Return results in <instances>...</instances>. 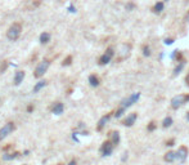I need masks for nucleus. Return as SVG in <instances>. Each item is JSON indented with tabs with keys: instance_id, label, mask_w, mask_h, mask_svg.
<instances>
[{
	"instance_id": "ddd939ff",
	"label": "nucleus",
	"mask_w": 189,
	"mask_h": 165,
	"mask_svg": "<svg viewBox=\"0 0 189 165\" xmlns=\"http://www.w3.org/2000/svg\"><path fill=\"white\" fill-rule=\"evenodd\" d=\"M163 9H165L163 1H157L154 5H153L152 12H153V13H156V14H160V13H162V10H163Z\"/></svg>"
},
{
	"instance_id": "2f4dec72",
	"label": "nucleus",
	"mask_w": 189,
	"mask_h": 165,
	"mask_svg": "<svg viewBox=\"0 0 189 165\" xmlns=\"http://www.w3.org/2000/svg\"><path fill=\"white\" fill-rule=\"evenodd\" d=\"M185 84H187V85H189V72L187 75V77H185Z\"/></svg>"
},
{
	"instance_id": "39448f33",
	"label": "nucleus",
	"mask_w": 189,
	"mask_h": 165,
	"mask_svg": "<svg viewBox=\"0 0 189 165\" xmlns=\"http://www.w3.org/2000/svg\"><path fill=\"white\" fill-rule=\"evenodd\" d=\"M139 98H140V93H134V94L129 95L127 98H125V100L121 101V107L129 109V107H131L134 103H136V102L139 101Z\"/></svg>"
},
{
	"instance_id": "f03ea898",
	"label": "nucleus",
	"mask_w": 189,
	"mask_h": 165,
	"mask_svg": "<svg viewBox=\"0 0 189 165\" xmlns=\"http://www.w3.org/2000/svg\"><path fill=\"white\" fill-rule=\"evenodd\" d=\"M21 31H22V26L19 23H14L9 27L8 32H7V36L9 40H17L18 36L21 35Z\"/></svg>"
},
{
	"instance_id": "b1692460",
	"label": "nucleus",
	"mask_w": 189,
	"mask_h": 165,
	"mask_svg": "<svg viewBox=\"0 0 189 165\" xmlns=\"http://www.w3.org/2000/svg\"><path fill=\"white\" fill-rule=\"evenodd\" d=\"M143 56L144 57H149V56H151V48H149V45H144L143 47Z\"/></svg>"
},
{
	"instance_id": "9d476101",
	"label": "nucleus",
	"mask_w": 189,
	"mask_h": 165,
	"mask_svg": "<svg viewBox=\"0 0 189 165\" xmlns=\"http://www.w3.org/2000/svg\"><path fill=\"white\" fill-rule=\"evenodd\" d=\"M136 119H138V113L136 112L130 113V115H127L124 120H122V125H124V127H127V128L133 127V125L135 124V121H136Z\"/></svg>"
},
{
	"instance_id": "0eeeda50",
	"label": "nucleus",
	"mask_w": 189,
	"mask_h": 165,
	"mask_svg": "<svg viewBox=\"0 0 189 165\" xmlns=\"http://www.w3.org/2000/svg\"><path fill=\"white\" fill-rule=\"evenodd\" d=\"M113 145L111 141H106V142H103V145L100 147V152H102V156H111L113 152Z\"/></svg>"
},
{
	"instance_id": "4be33fe9",
	"label": "nucleus",
	"mask_w": 189,
	"mask_h": 165,
	"mask_svg": "<svg viewBox=\"0 0 189 165\" xmlns=\"http://www.w3.org/2000/svg\"><path fill=\"white\" fill-rule=\"evenodd\" d=\"M125 111H126L125 107H121V106H120V109H118V110H116V112H115V118H116V119H120L122 115H124Z\"/></svg>"
},
{
	"instance_id": "5701e85b",
	"label": "nucleus",
	"mask_w": 189,
	"mask_h": 165,
	"mask_svg": "<svg viewBox=\"0 0 189 165\" xmlns=\"http://www.w3.org/2000/svg\"><path fill=\"white\" fill-rule=\"evenodd\" d=\"M18 155H19L18 152H14V154H5L3 156V159H4V160H13V159H16Z\"/></svg>"
},
{
	"instance_id": "1a4fd4ad",
	"label": "nucleus",
	"mask_w": 189,
	"mask_h": 165,
	"mask_svg": "<svg viewBox=\"0 0 189 165\" xmlns=\"http://www.w3.org/2000/svg\"><path fill=\"white\" fill-rule=\"evenodd\" d=\"M13 130H14V124L13 123H8V124H5L4 127L0 129V141H3L4 138H7Z\"/></svg>"
},
{
	"instance_id": "aec40b11",
	"label": "nucleus",
	"mask_w": 189,
	"mask_h": 165,
	"mask_svg": "<svg viewBox=\"0 0 189 165\" xmlns=\"http://www.w3.org/2000/svg\"><path fill=\"white\" fill-rule=\"evenodd\" d=\"M45 85H46V81H45V80H41V81H39V83L34 86V93H37L39 91H41V89H43Z\"/></svg>"
},
{
	"instance_id": "a211bd4d",
	"label": "nucleus",
	"mask_w": 189,
	"mask_h": 165,
	"mask_svg": "<svg viewBox=\"0 0 189 165\" xmlns=\"http://www.w3.org/2000/svg\"><path fill=\"white\" fill-rule=\"evenodd\" d=\"M89 84L91 86H98L99 85V79H98V76H95V75H90L89 76Z\"/></svg>"
},
{
	"instance_id": "423d86ee",
	"label": "nucleus",
	"mask_w": 189,
	"mask_h": 165,
	"mask_svg": "<svg viewBox=\"0 0 189 165\" xmlns=\"http://www.w3.org/2000/svg\"><path fill=\"white\" fill-rule=\"evenodd\" d=\"M49 65H50V62H49V61H46V59L41 61L40 63L37 65L36 70H35V77H40V76H43V75H44L45 72H46L48 68H49Z\"/></svg>"
},
{
	"instance_id": "9b49d317",
	"label": "nucleus",
	"mask_w": 189,
	"mask_h": 165,
	"mask_svg": "<svg viewBox=\"0 0 189 165\" xmlns=\"http://www.w3.org/2000/svg\"><path fill=\"white\" fill-rule=\"evenodd\" d=\"M111 113H107V115H104V116H102L100 118V120H99L98 121V125H97V130L98 132H100L102 129H103L104 127H106V124L108 121H109V119H111Z\"/></svg>"
},
{
	"instance_id": "412c9836",
	"label": "nucleus",
	"mask_w": 189,
	"mask_h": 165,
	"mask_svg": "<svg viewBox=\"0 0 189 165\" xmlns=\"http://www.w3.org/2000/svg\"><path fill=\"white\" fill-rule=\"evenodd\" d=\"M49 40H50V35L48 34V32H43V34L40 35V43L41 44H46Z\"/></svg>"
},
{
	"instance_id": "a878e982",
	"label": "nucleus",
	"mask_w": 189,
	"mask_h": 165,
	"mask_svg": "<svg viewBox=\"0 0 189 165\" xmlns=\"http://www.w3.org/2000/svg\"><path fill=\"white\" fill-rule=\"evenodd\" d=\"M71 61H72V57H71V56H68L67 58H66L64 61H63V63H62V65H63V66H68V65H71Z\"/></svg>"
},
{
	"instance_id": "f8f14e48",
	"label": "nucleus",
	"mask_w": 189,
	"mask_h": 165,
	"mask_svg": "<svg viewBox=\"0 0 189 165\" xmlns=\"http://www.w3.org/2000/svg\"><path fill=\"white\" fill-rule=\"evenodd\" d=\"M63 111H64V106L61 102H57L52 106V112L55 113V115H61V113H63Z\"/></svg>"
},
{
	"instance_id": "c756f323",
	"label": "nucleus",
	"mask_w": 189,
	"mask_h": 165,
	"mask_svg": "<svg viewBox=\"0 0 189 165\" xmlns=\"http://www.w3.org/2000/svg\"><path fill=\"white\" fill-rule=\"evenodd\" d=\"M68 10L72 12V13H75V12H76V8H75L73 5H71V7H68Z\"/></svg>"
},
{
	"instance_id": "dca6fc26",
	"label": "nucleus",
	"mask_w": 189,
	"mask_h": 165,
	"mask_svg": "<svg viewBox=\"0 0 189 165\" xmlns=\"http://www.w3.org/2000/svg\"><path fill=\"white\" fill-rule=\"evenodd\" d=\"M109 136H111V142H112L115 146L118 145V143H120V133H118V132H117V130L112 132Z\"/></svg>"
},
{
	"instance_id": "72a5a7b5",
	"label": "nucleus",
	"mask_w": 189,
	"mask_h": 165,
	"mask_svg": "<svg viewBox=\"0 0 189 165\" xmlns=\"http://www.w3.org/2000/svg\"><path fill=\"white\" fill-rule=\"evenodd\" d=\"M187 120H188V121H189V112L187 113Z\"/></svg>"
},
{
	"instance_id": "393cba45",
	"label": "nucleus",
	"mask_w": 189,
	"mask_h": 165,
	"mask_svg": "<svg viewBox=\"0 0 189 165\" xmlns=\"http://www.w3.org/2000/svg\"><path fill=\"white\" fill-rule=\"evenodd\" d=\"M156 128H157V124H156L154 121H151L148 125H147V130H148V132H153V130H156Z\"/></svg>"
},
{
	"instance_id": "c85d7f7f",
	"label": "nucleus",
	"mask_w": 189,
	"mask_h": 165,
	"mask_svg": "<svg viewBox=\"0 0 189 165\" xmlns=\"http://www.w3.org/2000/svg\"><path fill=\"white\" fill-rule=\"evenodd\" d=\"M174 143H175V141H174V139H170V141H167V142H166V146L171 147V146H174Z\"/></svg>"
},
{
	"instance_id": "6e6552de",
	"label": "nucleus",
	"mask_w": 189,
	"mask_h": 165,
	"mask_svg": "<svg viewBox=\"0 0 189 165\" xmlns=\"http://www.w3.org/2000/svg\"><path fill=\"white\" fill-rule=\"evenodd\" d=\"M188 148L185 146H180L178 148V151H176V160L179 161V163H185V160H187L188 157Z\"/></svg>"
},
{
	"instance_id": "4468645a",
	"label": "nucleus",
	"mask_w": 189,
	"mask_h": 165,
	"mask_svg": "<svg viewBox=\"0 0 189 165\" xmlns=\"http://www.w3.org/2000/svg\"><path fill=\"white\" fill-rule=\"evenodd\" d=\"M163 160L166 161V163H174V161L176 160V152H174V151L166 152L163 156Z\"/></svg>"
},
{
	"instance_id": "6ab92c4d",
	"label": "nucleus",
	"mask_w": 189,
	"mask_h": 165,
	"mask_svg": "<svg viewBox=\"0 0 189 165\" xmlns=\"http://www.w3.org/2000/svg\"><path fill=\"white\" fill-rule=\"evenodd\" d=\"M172 123H174V120L171 116H166V118L163 119V121H162V127L163 128H170L171 125H172Z\"/></svg>"
},
{
	"instance_id": "7ed1b4c3",
	"label": "nucleus",
	"mask_w": 189,
	"mask_h": 165,
	"mask_svg": "<svg viewBox=\"0 0 189 165\" xmlns=\"http://www.w3.org/2000/svg\"><path fill=\"white\" fill-rule=\"evenodd\" d=\"M113 56H115V50H113L112 47L107 48V50L103 53V54L100 56V58H99L98 63L100 66H104V65H108L111 62V59L113 58Z\"/></svg>"
},
{
	"instance_id": "f704fd0d",
	"label": "nucleus",
	"mask_w": 189,
	"mask_h": 165,
	"mask_svg": "<svg viewBox=\"0 0 189 165\" xmlns=\"http://www.w3.org/2000/svg\"><path fill=\"white\" fill-rule=\"evenodd\" d=\"M187 102H189V94H187Z\"/></svg>"
},
{
	"instance_id": "20e7f679",
	"label": "nucleus",
	"mask_w": 189,
	"mask_h": 165,
	"mask_svg": "<svg viewBox=\"0 0 189 165\" xmlns=\"http://www.w3.org/2000/svg\"><path fill=\"white\" fill-rule=\"evenodd\" d=\"M118 53V58H117V61H124V59H126L129 56H130V53H131V44H129V43H124V44H121L120 45V52H117Z\"/></svg>"
},
{
	"instance_id": "bb28decb",
	"label": "nucleus",
	"mask_w": 189,
	"mask_h": 165,
	"mask_svg": "<svg viewBox=\"0 0 189 165\" xmlns=\"http://www.w3.org/2000/svg\"><path fill=\"white\" fill-rule=\"evenodd\" d=\"M135 8V4L133 3H129V4H126V10H133Z\"/></svg>"
},
{
	"instance_id": "cd10ccee",
	"label": "nucleus",
	"mask_w": 189,
	"mask_h": 165,
	"mask_svg": "<svg viewBox=\"0 0 189 165\" xmlns=\"http://www.w3.org/2000/svg\"><path fill=\"white\" fill-rule=\"evenodd\" d=\"M174 43V39L172 38H169V39H165V44H166V45H171V44Z\"/></svg>"
},
{
	"instance_id": "f257e3e1",
	"label": "nucleus",
	"mask_w": 189,
	"mask_h": 165,
	"mask_svg": "<svg viewBox=\"0 0 189 165\" xmlns=\"http://www.w3.org/2000/svg\"><path fill=\"white\" fill-rule=\"evenodd\" d=\"M185 103H187V94H178L171 98L170 101V106L172 110H178L181 106H184Z\"/></svg>"
},
{
	"instance_id": "473e14b6",
	"label": "nucleus",
	"mask_w": 189,
	"mask_h": 165,
	"mask_svg": "<svg viewBox=\"0 0 189 165\" xmlns=\"http://www.w3.org/2000/svg\"><path fill=\"white\" fill-rule=\"evenodd\" d=\"M68 165H77V163H76V160H71Z\"/></svg>"
},
{
	"instance_id": "f3484780",
	"label": "nucleus",
	"mask_w": 189,
	"mask_h": 165,
	"mask_svg": "<svg viewBox=\"0 0 189 165\" xmlns=\"http://www.w3.org/2000/svg\"><path fill=\"white\" fill-rule=\"evenodd\" d=\"M184 61H181V62H178V66H176L175 68H174V76H176V75H179L180 72L183 71V68H184Z\"/></svg>"
},
{
	"instance_id": "2eb2a0df",
	"label": "nucleus",
	"mask_w": 189,
	"mask_h": 165,
	"mask_svg": "<svg viewBox=\"0 0 189 165\" xmlns=\"http://www.w3.org/2000/svg\"><path fill=\"white\" fill-rule=\"evenodd\" d=\"M23 79H25V71H18L16 74V76H14V84L19 85V84L23 81Z\"/></svg>"
},
{
	"instance_id": "c9c22d12",
	"label": "nucleus",
	"mask_w": 189,
	"mask_h": 165,
	"mask_svg": "<svg viewBox=\"0 0 189 165\" xmlns=\"http://www.w3.org/2000/svg\"><path fill=\"white\" fill-rule=\"evenodd\" d=\"M25 165H27V164H25Z\"/></svg>"
},
{
	"instance_id": "7c9ffc66",
	"label": "nucleus",
	"mask_w": 189,
	"mask_h": 165,
	"mask_svg": "<svg viewBox=\"0 0 189 165\" xmlns=\"http://www.w3.org/2000/svg\"><path fill=\"white\" fill-rule=\"evenodd\" d=\"M184 21H185V22H189V10H188V13L185 14V17H184Z\"/></svg>"
}]
</instances>
